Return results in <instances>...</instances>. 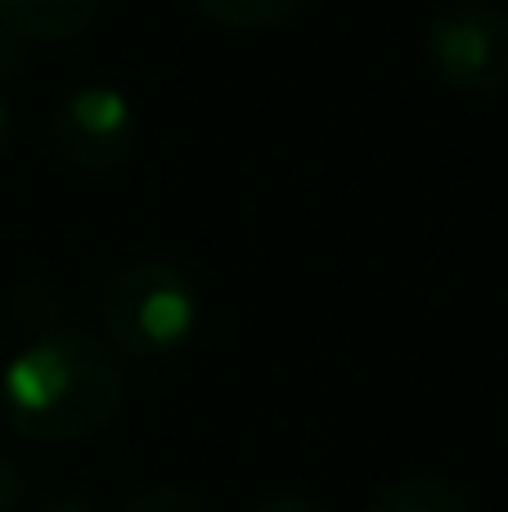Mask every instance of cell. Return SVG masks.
I'll return each mask as SVG.
<instances>
[{
	"mask_svg": "<svg viewBox=\"0 0 508 512\" xmlns=\"http://www.w3.org/2000/svg\"><path fill=\"white\" fill-rule=\"evenodd\" d=\"M104 0H0V18L18 41H77Z\"/></svg>",
	"mask_w": 508,
	"mask_h": 512,
	"instance_id": "5",
	"label": "cell"
},
{
	"mask_svg": "<svg viewBox=\"0 0 508 512\" xmlns=\"http://www.w3.org/2000/svg\"><path fill=\"white\" fill-rule=\"evenodd\" d=\"M41 512H104V508H99L95 499H86V495H54Z\"/></svg>",
	"mask_w": 508,
	"mask_h": 512,
	"instance_id": "12",
	"label": "cell"
},
{
	"mask_svg": "<svg viewBox=\"0 0 508 512\" xmlns=\"http://www.w3.org/2000/svg\"><path fill=\"white\" fill-rule=\"evenodd\" d=\"M365 512H473V508H468V499L459 495L450 481L401 477V481H392V486L378 490Z\"/></svg>",
	"mask_w": 508,
	"mask_h": 512,
	"instance_id": "6",
	"label": "cell"
},
{
	"mask_svg": "<svg viewBox=\"0 0 508 512\" xmlns=\"http://www.w3.org/2000/svg\"><path fill=\"white\" fill-rule=\"evenodd\" d=\"M504 436H508V414H504Z\"/></svg>",
	"mask_w": 508,
	"mask_h": 512,
	"instance_id": "14",
	"label": "cell"
},
{
	"mask_svg": "<svg viewBox=\"0 0 508 512\" xmlns=\"http://www.w3.org/2000/svg\"><path fill=\"white\" fill-rule=\"evenodd\" d=\"M18 68H23V41H18V36L5 27V18H0V81L14 77Z\"/></svg>",
	"mask_w": 508,
	"mask_h": 512,
	"instance_id": "9",
	"label": "cell"
},
{
	"mask_svg": "<svg viewBox=\"0 0 508 512\" xmlns=\"http://www.w3.org/2000/svg\"><path fill=\"white\" fill-rule=\"evenodd\" d=\"M194 5L225 32H266L302 14L306 0H194Z\"/></svg>",
	"mask_w": 508,
	"mask_h": 512,
	"instance_id": "7",
	"label": "cell"
},
{
	"mask_svg": "<svg viewBox=\"0 0 508 512\" xmlns=\"http://www.w3.org/2000/svg\"><path fill=\"white\" fill-rule=\"evenodd\" d=\"M252 512H333V508H324L320 499H306V495H275V499H266V504H257Z\"/></svg>",
	"mask_w": 508,
	"mask_h": 512,
	"instance_id": "11",
	"label": "cell"
},
{
	"mask_svg": "<svg viewBox=\"0 0 508 512\" xmlns=\"http://www.w3.org/2000/svg\"><path fill=\"white\" fill-rule=\"evenodd\" d=\"M117 512H207V508L189 486L162 481V486H149V490H140V495H131Z\"/></svg>",
	"mask_w": 508,
	"mask_h": 512,
	"instance_id": "8",
	"label": "cell"
},
{
	"mask_svg": "<svg viewBox=\"0 0 508 512\" xmlns=\"http://www.w3.org/2000/svg\"><path fill=\"white\" fill-rule=\"evenodd\" d=\"M99 319L113 351H126L135 360H162L189 346L203 319V301L180 265L135 261L108 279Z\"/></svg>",
	"mask_w": 508,
	"mask_h": 512,
	"instance_id": "2",
	"label": "cell"
},
{
	"mask_svg": "<svg viewBox=\"0 0 508 512\" xmlns=\"http://www.w3.org/2000/svg\"><path fill=\"white\" fill-rule=\"evenodd\" d=\"M18 499H23V472L9 459H0V512H14Z\"/></svg>",
	"mask_w": 508,
	"mask_h": 512,
	"instance_id": "10",
	"label": "cell"
},
{
	"mask_svg": "<svg viewBox=\"0 0 508 512\" xmlns=\"http://www.w3.org/2000/svg\"><path fill=\"white\" fill-rule=\"evenodd\" d=\"M9 135H14V113H9V104H5V99H0V153H5Z\"/></svg>",
	"mask_w": 508,
	"mask_h": 512,
	"instance_id": "13",
	"label": "cell"
},
{
	"mask_svg": "<svg viewBox=\"0 0 508 512\" xmlns=\"http://www.w3.org/2000/svg\"><path fill=\"white\" fill-rule=\"evenodd\" d=\"M423 59L432 77L459 95H495L508 86V9L495 0H450L428 18Z\"/></svg>",
	"mask_w": 508,
	"mask_h": 512,
	"instance_id": "3",
	"label": "cell"
},
{
	"mask_svg": "<svg viewBox=\"0 0 508 512\" xmlns=\"http://www.w3.org/2000/svg\"><path fill=\"white\" fill-rule=\"evenodd\" d=\"M126 405V369L113 342L81 328L41 333L0 378L5 423L23 441L68 445L104 432Z\"/></svg>",
	"mask_w": 508,
	"mask_h": 512,
	"instance_id": "1",
	"label": "cell"
},
{
	"mask_svg": "<svg viewBox=\"0 0 508 512\" xmlns=\"http://www.w3.org/2000/svg\"><path fill=\"white\" fill-rule=\"evenodd\" d=\"M50 135L63 162H72L86 176H108L140 144V113L117 86L90 81V86H77L59 99Z\"/></svg>",
	"mask_w": 508,
	"mask_h": 512,
	"instance_id": "4",
	"label": "cell"
}]
</instances>
